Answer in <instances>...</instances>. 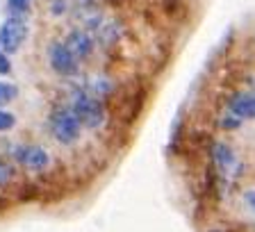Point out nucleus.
I'll use <instances>...</instances> for the list:
<instances>
[{
    "label": "nucleus",
    "instance_id": "3",
    "mask_svg": "<svg viewBox=\"0 0 255 232\" xmlns=\"http://www.w3.org/2000/svg\"><path fill=\"white\" fill-rule=\"evenodd\" d=\"M210 155H212V164H214V169H217V173L221 180L242 178V173H244V162H242V157H239L237 150H235L230 143L214 141Z\"/></svg>",
    "mask_w": 255,
    "mask_h": 232
},
{
    "label": "nucleus",
    "instance_id": "15",
    "mask_svg": "<svg viewBox=\"0 0 255 232\" xmlns=\"http://www.w3.org/2000/svg\"><path fill=\"white\" fill-rule=\"evenodd\" d=\"M69 11V2L66 0H50V14L53 16H64Z\"/></svg>",
    "mask_w": 255,
    "mask_h": 232
},
{
    "label": "nucleus",
    "instance_id": "2",
    "mask_svg": "<svg viewBox=\"0 0 255 232\" xmlns=\"http://www.w3.org/2000/svg\"><path fill=\"white\" fill-rule=\"evenodd\" d=\"M48 130H50V137L62 146H73L82 134V125L66 105L53 107L50 116H48Z\"/></svg>",
    "mask_w": 255,
    "mask_h": 232
},
{
    "label": "nucleus",
    "instance_id": "8",
    "mask_svg": "<svg viewBox=\"0 0 255 232\" xmlns=\"http://www.w3.org/2000/svg\"><path fill=\"white\" fill-rule=\"evenodd\" d=\"M226 110L230 112L233 116L242 118V121H251L255 112V103H253V94L251 91H235L226 98Z\"/></svg>",
    "mask_w": 255,
    "mask_h": 232
},
{
    "label": "nucleus",
    "instance_id": "9",
    "mask_svg": "<svg viewBox=\"0 0 255 232\" xmlns=\"http://www.w3.org/2000/svg\"><path fill=\"white\" fill-rule=\"evenodd\" d=\"M80 89L85 91V94L94 96V98H98V101H105V98H110L112 94H114V89H117V85H114V80L107 78V75L103 73H91L89 78L80 85Z\"/></svg>",
    "mask_w": 255,
    "mask_h": 232
},
{
    "label": "nucleus",
    "instance_id": "4",
    "mask_svg": "<svg viewBox=\"0 0 255 232\" xmlns=\"http://www.w3.org/2000/svg\"><path fill=\"white\" fill-rule=\"evenodd\" d=\"M27 23L25 18H11L7 16L5 21L0 23V50L5 55H16L27 41Z\"/></svg>",
    "mask_w": 255,
    "mask_h": 232
},
{
    "label": "nucleus",
    "instance_id": "14",
    "mask_svg": "<svg viewBox=\"0 0 255 232\" xmlns=\"http://www.w3.org/2000/svg\"><path fill=\"white\" fill-rule=\"evenodd\" d=\"M11 178H14L11 166L5 162V159H0V189H5V187L11 182Z\"/></svg>",
    "mask_w": 255,
    "mask_h": 232
},
{
    "label": "nucleus",
    "instance_id": "10",
    "mask_svg": "<svg viewBox=\"0 0 255 232\" xmlns=\"http://www.w3.org/2000/svg\"><path fill=\"white\" fill-rule=\"evenodd\" d=\"M30 9L32 0H7L5 5L7 16H11V18H25V16H30Z\"/></svg>",
    "mask_w": 255,
    "mask_h": 232
},
{
    "label": "nucleus",
    "instance_id": "16",
    "mask_svg": "<svg viewBox=\"0 0 255 232\" xmlns=\"http://www.w3.org/2000/svg\"><path fill=\"white\" fill-rule=\"evenodd\" d=\"M11 73V62H9V55H5L0 50V75H9Z\"/></svg>",
    "mask_w": 255,
    "mask_h": 232
},
{
    "label": "nucleus",
    "instance_id": "13",
    "mask_svg": "<svg viewBox=\"0 0 255 232\" xmlns=\"http://www.w3.org/2000/svg\"><path fill=\"white\" fill-rule=\"evenodd\" d=\"M244 125V121H242V118H237V116H233L228 112V114L226 116H221V118H219V127H223V130H239V127Z\"/></svg>",
    "mask_w": 255,
    "mask_h": 232
},
{
    "label": "nucleus",
    "instance_id": "6",
    "mask_svg": "<svg viewBox=\"0 0 255 232\" xmlns=\"http://www.w3.org/2000/svg\"><path fill=\"white\" fill-rule=\"evenodd\" d=\"M11 157H14V162H18L21 166H25L27 171H34V173L46 171L48 164H50V155H48V150L41 146L18 143V146L11 148Z\"/></svg>",
    "mask_w": 255,
    "mask_h": 232
},
{
    "label": "nucleus",
    "instance_id": "7",
    "mask_svg": "<svg viewBox=\"0 0 255 232\" xmlns=\"http://www.w3.org/2000/svg\"><path fill=\"white\" fill-rule=\"evenodd\" d=\"M62 43L66 46V50H69V53L73 55L78 62L89 59L91 55H94V50H96L94 37H91L87 30H82V27H73V30L66 34V39H64Z\"/></svg>",
    "mask_w": 255,
    "mask_h": 232
},
{
    "label": "nucleus",
    "instance_id": "1",
    "mask_svg": "<svg viewBox=\"0 0 255 232\" xmlns=\"http://www.w3.org/2000/svg\"><path fill=\"white\" fill-rule=\"evenodd\" d=\"M66 107L73 112V116L78 118V123L82 127H87V130H101L107 121V112H105L103 101H98V98H94V96L85 94L80 87L71 89Z\"/></svg>",
    "mask_w": 255,
    "mask_h": 232
},
{
    "label": "nucleus",
    "instance_id": "11",
    "mask_svg": "<svg viewBox=\"0 0 255 232\" xmlns=\"http://www.w3.org/2000/svg\"><path fill=\"white\" fill-rule=\"evenodd\" d=\"M18 98V87L14 82H5V80H0V107L9 105Z\"/></svg>",
    "mask_w": 255,
    "mask_h": 232
},
{
    "label": "nucleus",
    "instance_id": "12",
    "mask_svg": "<svg viewBox=\"0 0 255 232\" xmlns=\"http://www.w3.org/2000/svg\"><path fill=\"white\" fill-rule=\"evenodd\" d=\"M16 127V114L7 112L5 107H0V132H9Z\"/></svg>",
    "mask_w": 255,
    "mask_h": 232
},
{
    "label": "nucleus",
    "instance_id": "5",
    "mask_svg": "<svg viewBox=\"0 0 255 232\" xmlns=\"http://www.w3.org/2000/svg\"><path fill=\"white\" fill-rule=\"evenodd\" d=\"M48 64L59 78H78L80 75V62L66 50L62 41H53L48 46Z\"/></svg>",
    "mask_w": 255,
    "mask_h": 232
}]
</instances>
